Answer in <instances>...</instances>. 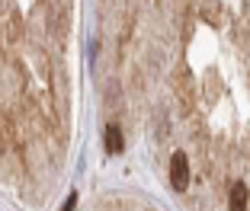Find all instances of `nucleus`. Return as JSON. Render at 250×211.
I'll return each instance as SVG.
<instances>
[{
    "label": "nucleus",
    "mask_w": 250,
    "mask_h": 211,
    "mask_svg": "<svg viewBox=\"0 0 250 211\" xmlns=\"http://www.w3.org/2000/svg\"><path fill=\"white\" fill-rule=\"evenodd\" d=\"M170 182L177 192H186V186H189V160H186L183 151H177L170 160Z\"/></svg>",
    "instance_id": "1"
},
{
    "label": "nucleus",
    "mask_w": 250,
    "mask_h": 211,
    "mask_svg": "<svg viewBox=\"0 0 250 211\" xmlns=\"http://www.w3.org/2000/svg\"><path fill=\"white\" fill-rule=\"evenodd\" d=\"M231 211H241L247 208V182H234V189H231V198H228Z\"/></svg>",
    "instance_id": "2"
},
{
    "label": "nucleus",
    "mask_w": 250,
    "mask_h": 211,
    "mask_svg": "<svg viewBox=\"0 0 250 211\" xmlns=\"http://www.w3.org/2000/svg\"><path fill=\"white\" fill-rule=\"evenodd\" d=\"M122 131L116 128V125H109V128H106V151L109 153H122Z\"/></svg>",
    "instance_id": "3"
},
{
    "label": "nucleus",
    "mask_w": 250,
    "mask_h": 211,
    "mask_svg": "<svg viewBox=\"0 0 250 211\" xmlns=\"http://www.w3.org/2000/svg\"><path fill=\"white\" fill-rule=\"evenodd\" d=\"M74 205H77V192H71V195H67V202H64V208H67V211H71V208H74Z\"/></svg>",
    "instance_id": "4"
}]
</instances>
